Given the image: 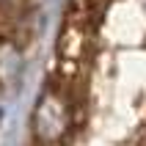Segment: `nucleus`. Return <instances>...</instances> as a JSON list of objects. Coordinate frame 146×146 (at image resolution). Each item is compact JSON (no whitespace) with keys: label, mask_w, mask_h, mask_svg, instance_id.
<instances>
[{"label":"nucleus","mask_w":146,"mask_h":146,"mask_svg":"<svg viewBox=\"0 0 146 146\" xmlns=\"http://www.w3.org/2000/svg\"><path fill=\"white\" fill-rule=\"evenodd\" d=\"M72 124V113H69V99L61 94L58 88H47L36 102L33 110V135L41 143H58L69 132Z\"/></svg>","instance_id":"nucleus-1"},{"label":"nucleus","mask_w":146,"mask_h":146,"mask_svg":"<svg viewBox=\"0 0 146 146\" xmlns=\"http://www.w3.org/2000/svg\"><path fill=\"white\" fill-rule=\"evenodd\" d=\"M19 69H22V61H19V52H17L11 44H0V86H11V83L19 80Z\"/></svg>","instance_id":"nucleus-2"},{"label":"nucleus","mask_w":146,"mask_h":146,"mask_svg":"<svg viewBox=\"0 0 146 146\" xmlns=\"http://www.w3.org/2000/svg\"><path fill=\"white\" fill-rule=\"evenodd\" d=\"M0 116H3V113H0Z\"/></svg>","instance_id":"nucleus-3"}]
</instances>
